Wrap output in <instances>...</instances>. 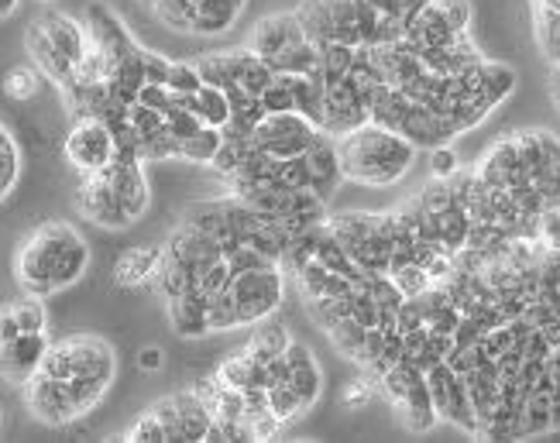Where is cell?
I'll use <instances>...</instances> for the list:
<instances>
[{"instance_id": "6da1fadb", "label": "cell", "mask_w": 560, "mask_h": 443, "mask_svg": "<svg viewBox=\"0 0 560 443\" xmlns=\"http://www.w3.org/2000/svg\"><path fill=\"white\" fill-rule=\"evenodd\" d=\"M90 268V244L86 237L66 224V220H48L35 228L18 244L14 255V279L28 295H56L77 285Z\"/></svg>"}, {"instance_id": "7a4b0ae2", "label": "cell", "mask_w": 560, "mask_h": 443, "mask_svg": "<svg viewBox=\"0 0 560 443\" xmlns=\"http://www.w3.org/2000/svg\"><path fill=\"white\" fill-rule=\"evenodd\" d=\"M337 152H340V168H345L348 183L396 186L402 176H409L420 148L406 135L369 120V125H361L358 131L337 138Z\"/></svg>"}, {"instance_id": "3957f363", "label": "cell", "mask_w": 560, "mask_h": 443, "mask_svg": "<svg viewBox=\"0 0 560 443\" xmlns=\"http://www.w3.org/2000/svg\"><path fill=\"white\" fill-rule=\"evenodd\" d=\"M24 388V406L45 427H69L101 406L110 382L104 378H48L32 375Z\"/></svg>"}, {"instance_id": "277c9868", "label": "cell", "mask_w": 560, "mask_h": 443, "mask_svg": "<svg viewBox=\"0 0 560 443\" xmlns=\"http://www.w3.org/2000/svg\"><path fill=\"white\" fill-rule=\"evenodd\" d=\"M38 372L48 378H104L114 385L117 354L110 348V340L96 334H77L52 343Z\"/></svg>"}, {"instance_id": "5b68a950", "label": "cell", "mask_w": 560, "mask_h": 443, "mask_svg": "<svg viewBox=\"0 0 560 443\" xmlns=\"http://www.w3.org/2000/svg\"><path fill=\"white\" fill-rule=\"evenodd\" d=\"M231 300L237 306V319L241 327H258L261 319H269L282 295H285V268L269 261L261 268H252V272H237L228 285Z\"/></svg>"}, {"instance_id": "8992f818", "label": "cell", "mask_w": 560, "mask_h": 443, "mask_svg": "<svg viewBox=\"0 0 560 443\" xmlns=\"http://www.w3.org/2000/svg\"><path fill=\"white\" fill-rule=\"evenodd\" d=\"M62 152H66V162L77 168L80 176H93V172H101L114 162L117 141L104 117H77L66 135Z\"/></svg>"}, {"instance_id": "52a82bcc", "label": "cell", "mask_w": 560, "mask_h": 443, "mask_svg": "<svg viewBox=\"0 0 560 443\" xmlns=\"http://www.w3.org/2000/svg\"><path fill=\"white\" fill-rule=\"evenodd\" d=\"M320 138V128L306 120L300 110H282V114H265L258 128L252 131V141L269 152L272 159H296L306 155L310 144Z\"/></svg>"}, {"instance_id": "ba28073f", "label": "cell", "mask_w": 560, "mask_h": 443, "mask_svg": "<svg viewBox=\"0 0 560 443\" xmlns=\"http://www.w3.org/2000/svg\"><path fill=\"white\" fill-rule=\"evenodd\" d=\"M77 210L90 220L96 228H107V231H120V228H131V220L120 207L114 186L107 183L104 172H93V176H83V183L77 186Z\"/></svg>"}, {"instance_id": "9c48e42d", "label": "cell", "mask_w": 560, "mask_h": 443, "mask_svg": "<svg viewBox=\"0 0 560 443\" xmlns=\"http://www.w3.org/2000/svg\"><path fill=\"white\" fill-rule=\"evenodd\" d=\"M107 183L114 186L120 207H125L128 220L131 224H138V220L149 213L152 207V189H149V176H144V162L141 159H120L114 155V162L107 168H101Z\"/></svg>"}, {"instance_id": "30bf717a", "label": "cell", "mask_w": 560, "mask_h": 443, "mask_svg": "<svg viewBox=\"0 0 560 443\" xmlns=\"http://www.w3.org/2000/svg\"><path fill=\"white\" fill-rule=\"evenodd\" d=\"M52 348L48 340V330L38 334H18L14 340L0 343V378L11 385H24L32 375H38V368Z\"/></svg>"}, {"instance_id": "8fae6325", "label": "cell", "mask_w": 560, "mask_h": 443, "mask_svg": "<svg viewBox=\"0 0 560 443\" xmlns=\"http://www.w3.org/2000/svg\"><path fill=\"white\" fill-rule=\"evenodd\" d=\"M303 38H310V35H306V28H303L300 14L292 11V14L261 18V21L255 24V32H252V38H248V45L255 48V53H258L261 59H276V56L285 53L289 45H296V42H303Z\"/></svg>"}, {"instance_id": "7c38bea8", "label": "cell", "mask_w": 560, "mask_h": 443, "mask_svg": "<svg viewBox=\"0 0 560 443\" xmlns=\"http://www.w3.org/2000/svg\"><path fill=\"white\" fill-rule=\"evenodd\" d=\"M285 361H289V385H292V392H296L300 406L310 412L316 403H320V396H324V372H320V364H316L313 351L306 348V343H300V340H292L289 348H285Z\"/></svg>"}, {"instance_id": "4fadbf2b", "label": "cell", "mask_w": 560, "mask_h": 443, "mask_svg": "<svg viewBox=\"0 0 560 443\" xmlns=\"http://www.w3.org/2000/svg\"><path fill=\"white\" fill-rule=\"evenodd\" d=\"M24 45H28V56H32V62L42 69V77H45L48 83H56L59 93L72 86V80H77V66H72V62L59 53V48L52 45V38H48V35L42 32V24H38V21L28 24V35H24Z\"/></svg>"}, {"instance_id": "5bb4252c", "label": "cell", "mask_w": 560, "mask_h": 443, "mask_svg": "<svg viewBox=\"0 0 560 443\" xmlns=\"http://www.w3.org/2000/svg\"><path fill=\"white\" fill-rule=\"evenodd\" d=\"M165 310H168V324L173 330L186 340H197V337H207L213 334L210 327V295L192 289V292H183L176 300H165Z\"/></svg>"}, {"instance_id": "9a60e30c", "label": "cell", "mask_w": 560, "mask_h": 443, "mask_svg": "<svg viewBox=\"0 0 560 443\" xmlns=\"http://www.w3.org/2000/svg\"><path fill=\"white\" fill-rule=\"evenodd\" d=\"M306 162H310V176H313V186L324 196V200H330V196L337 193V186L345 183V168H340V152H337V138L324 135L316 138L310 144V152H306Z\"/></svg>"}, {"instance_id": "2e32d148", "label": "cell", "mask_w": 560, "mask_h": 443, "mask_svg": "<svg viewBox=\"0 0 560 443\" xmlns=\"http://www.w3.org/2000/svg\"><path fill=\"white\" fill-rule=\"evenodd\" d=\"M162 258H165V244H162V248H152V244H138V248H128L125 255L117 258V265H114V282L120 289L149 285L159 276Z\"/></svg>"}, {"instance_id": "e0dca14e", "label": "cell", "mask_w": 560, "mask_h": 443, "mask_svg": "<svg viewBox=\"0 0 560 443\" xmlns=\"http://www.w3.org/2000/svg\"><path fill=\"white\" fill-rule=\"evenodd\" d=\"M42 24V32L52 38V45L59 48V53L77 66L83 56H86V48H90V28H86V21L80 18H72V14H45L38 18Z\"/></svg>"}, {"instance_id": "ac0fdd59", "label": "cell", "mask_w": 560, "mask_h": 443, "mask_svg": "<svg viewBox=\"0 0 560 443\" xmlns=\"http://www.w3.org/2000/svg\"><path fill=\"white\" fill-rule=\"evenodd\" d=\"M231 69H234V83L245 86L252 96H261V90L276 80V69L269 66V59H261L252 45L231 48Z\"/></svg>"}, {"instance_id": "d6986e66", "label": "cell", "mask_w": 560, "mask_h": 443, "mask_svg": "<svg viewBox=\"0 0 560 443\" xmlns=\"http://www.w3.org/2000/svg\"><path fill=\"white\" fill-rule=\"evenodd\" d=\"M176 409H179V436L186 443H203L213 423V412L207 409V403L192 388H186L176 392Z\"/></svg>"}, {"instance_id": "ffe728a7", "label": "cell", "mask_w": 560, "mask_h": 443, "mask_svg": "<svg viewBox=\"0 0 560 443\" xmlns=\"http://www.w3.org/2000/svg\"><path fill=\"white\" fill-rule=\"evenodd\" d=\"M276 72H303V77H320V45L313 38H303L296 45H289L282 56L269 59Z\"/></svg>"}, {"instance_id": "44dd1931", "label": "cell", "mask_w": 560, "mask_h": 443, "mask_svg": "<svg viewBox=\"0 0 560 443\" xmlns=\"http://www.w3.org/2000/svg\"><path fill=\"white\" fill-rule=\"evenodd\" d=\"M217 378L234 385V388H241V392L258 385V358L248 351V343L241 351H234L231 358L221 361V368H217Z\"/></svg>"}, {"instance_id": "7402d4cb", "label": "cell", "mask_w": 560, "mask_h": 443, "mask_svg": "<svg viewBox=\"0 0 560 443\" xmlns=\"http://www.w3.org/2000/svg\"><path fill=\"white\" fill-rule=\"evenodd\" d=\"M221 144H224V131L203 125L200 131H192V135L183 141L179 159H183V162H192V165H210L213 155L221 152Z\"/></svg>"}, {"instance_id": "603a6c76", "label": "cell", "mask_w": 560, "mask_h": 443, "mask_svg": "<svg viewBox=\"0 0 560 443\" xmlns=\"http://www.w3.org/2000/svg\"><path fill=\"white\" fill-rule=\"evenodd\" d=\"M21 176V152H18V141L11 138V131L0 125V203L8 200L11 189L18 186Z\"/></svg>"}, {"instance_id": "cb8c5ba5", "label": "cell", "mask_w": 560, "mask_h": 443, "mask_svg": "<svg viewBox=\"0 0 560 443\" xmlns=\"http://www.w3.org/2000/svg\"><path fill=\"white\" fill-rule=\"evenodd\" d=\"M388 279H393L399 285V292L406 295V300H417V295H423L433 279H430V268H423L420 261H402V265H393L388 268Z\"/></svg>"}, {"instance_id": "d4e9b609", "label": "cell", "mask_w": 560, "mask_h": 443, "mask_svg": "<svg viewBox=\"0 0 560 443\" xmlns=\"http://www.w3.org/2000/svg\"><path fill=\"white\" fill-rule=\"evenodd\" d=\"M354 48L358 45H348V42H324L320 45V77L324 80L348 77L354 66Z\"/></svg>"}, {"instance_id": "484cf974", "label": "cell", "mask_w": 560, "mask_h": 443, "mask_svg": "<svg viewBox=\"0 0 560 443\" xmlns=\"http://www.w3.org/2000/svg\"><path fill=\"white\" fill-rule=\"evenodd\" d=\"M42 90V69L35 66H14L4 72V93L11 96V101H32V96H38Z\"/></svg>"}, {"instance_id": "4316f807", "label": "cell", "mask_w": 560, "mask_h": 443, "mask_svg": "<svg viewBox=\"0 0 560 443\" xmlns=\"http://www.w3.org/2000/svg\"><path fill=\"white\" fill-rule=\"evenodd\" d=\"M364 330H369V327H361L354 316H345L340 324H334V327L327 330V337H330V343L337 348V354H345V358L358 361L361 343H364Z\"/></svg>"}, {"instance_id": "83f0119b", "label": "cell", "mask_w": 560, "mask_h": 443, "mask_svg": "<svg viewBox=\"0 0 560 443\" xmlns=\"http://www.w3.org/2000/svg\"><path fill=\"white\" fill-rule=\"evenodd\" d=\"M155 18L176 32H189L192 14H197V0H155L152 4Z\"/></svg>"}, {"instance_id": "f1b7e54d", "label": "cell", "mask_w": 560, "mask_h": 443, "mask_svg": "<svg viewBox=\"0 0 560 443\" xmlns=\"http://www.w3.org/2000/svg\"><path fill=\"white\" fill-rule=\"evenodd\" d=\"M289 343H292V337H289V330L282 324H265V319H261L258 330L248 340V348L258 351V354H285Z\"/></svg>"}, {"instance_id": "f546056e", "label": "cell", "mask_w": 560, "mask_h": 443, "mask_svg": "<svg viewBox=\"0 0 560 443\" xmlns=\"http://www.w3.org/2000/svg\"><path fill=\"white\" fill-rule=\"evenodd\" d=\"M197 69H200L203 83H210V86L228 90V86L234 83L231 53H207V56H200V59H197Z\"/></svg>"}, {"instance_id": "4dcf8cb0", "label": "cell", "mask_w": 560, "mask_h": 443, "mask_svg": "<svg viewBox=\"0 0 560 443\" xmlns=\"http://www.w3.org/2000/svg\"><path fill=\"white\" fill-rule=\"evenodd\" d=\"M14 306V316L24 334H38V330H48V313H45V303L42 295H28L24 292V300L11 303Z\"/></svg>"}, {"instance_id": "1f68e13d", "label": "cell", "mask_w": 560, "mask_h": 443, "mask_svg": "<svg viewBox=\"0 0 560 443\" xmlns=\"http://www.w3.org/2000/svg\"><path fill=\"white\" fill-rule=\"evenodd\" d=\"M276 183H279L282 189H310V186H313V176H310V162H306V155L279 159Z\"/></svg>"}, {"instance_id": "d6a6232c", "label": "cell", "mask_w": 560, "mask_h": 443, "mask_svg": "<svg viewBox=\"0 0 560 443\" xmlns=\"http://www.w3.org/2000/svg\"><path fill=\"white\" fill-rule=\"evenodd\" d=\"M269 409L279 416L282 423H292L296 416H303L306 409L300 406V399H296V392H292V385L289 382H279V385H272L269 388Z\"/></svg>"}, {"instance_id": "836d02e7", "label": "cell", "mask_w": 560, "mask_h": 443, "mask_svg": "<svg viewBox=\"0 0 560 443\" xmlns=\"http://www.w3.org/2000/svg\"><path fill=\"white\" fill-rule=\"evenodd\" d=\"M165 86L173 90V93H179V96H186V93H200L203 77H200L197 62H173V66H168V80H165Z\"/></svg>"}, {"instance_id": "e575fe53", "label": "cell", "mask_w": 560, "mask_h": 443, "mask_svg": "<svg viewBox=\"0 0 560 443\" xmlns=\"http://www.w3.org/2000/svg\"><path fill=\"white\" fill-rule=\"evenodd\" d=\"M261 107H265V114H282V110H296V104H292V86H289V80L282 77V72H276V80L261 90Z\"/></svg>"}, {"instance_id": "d590c367", "label": "cell", "mask_w": 560, "mask_h": 443, "mask_svg": "<svg viewBox=\"0 0 560 443\" xmlns=\"http://www.w3.org/2000/svg\"><path fill=\"white\" fill-rule=\"evenodd\" d=\"M125 440H131V443H144V440H152V443H165V440H168V433H165V427H162L159 416L149 409V412H141V416H138L135 427L125 433Z\"/></svg>"}, {"instance_id": "8d00e7d4", "label": "cell", "mask_w": 560, "mask_h": 443, "mask_svg": "<svg viewBox=\"0 0 560 443\" xmlns=\"http://www.w3.org/2000/svg\"><path fill=\"white\" fill-rule=\"evenodd\" d=\"M460 172V159L454 152V144H436L430 148V176L433 179H454Z\"/></svg>"}, {"instance_id": "74e56055", "label": "cell", "mask_w": 560, "mask_h": 443, "mask_svg": "<svg viewBox=\"0 0 560 443\" xmlns=\"http://www.w3.org/2000/svg\"><path fill=\"white\" fill-rule=\"evenodd\" d=\"M228 268L237 276V272H252V268H261V265H269V258H265L258 248H252V244H237V248H231L228 255ZM279 265V261H276Z\"/></svg>"}, {"instance_id": "f35d334b", "label": "cell", "mask_w": 560, "mask_h": 443, "mask_svg": "<svg viewBox=\"0 0 560 443\" xmlns=\"http://www.w3.org/2000/svg\"><path fill=\"white\" fill-rule=\"evenodd\" d=\"M135 104H144V107H152V110H162L165 114V107L173 104V90H168L165 83H144L141 90H138V101Z\"/></svg>"}, {"instance_id": "ab89813d", "label": "cell", "mask_w": 560, "mask_h": 443, "mask_svg": "<svg viewBox=\"0 0 560 443\" xmlns=\"http://www.w3.org/2000/svg\"><path fill=\"white\" fill-rule=\"evenodd\" d=\"M152 412L162 420V427H165L168 440H183V436H179V409H176V396L159 399V403L152 406Z\"/></svg>"}, {"instance_id": "60d3db41", "label": "cell", "mask_w": 560, "mask_h": 443, "mask_svg": "<svg viewBox=\"0 0 560 443\" xmlns=\"http://www.w3.org/2000/svg\"><path fill=\"white\" fill-rule=\"evenodd\" d=\"M375 378L369 375V372H364L358 382H351L348 388H345V403H348V409H361L364 403H369L372 396H375Z\"/></svg>"}, {"instance_id": "b9f144b4", "label": "cell", "mask_w": 560, "mask_h": 443, "mask_svg": "<svg viewBox=\"0 0 560 443\" xmlns=\"http://www.w3.org/2000/svg\"><path fill=\"white\" fill-rule=\"evenodd\" d=\"M144 83H165L168 80V66L173 59H165L162 53H152V48H144Z\"/></svg>"}, {"instance_id": "7bdbcfd3", "label": "cell", "mask_w": 560, "mask_h": 443, "mask_svg": "<svg viewBox=\"0 0 560 443\" xmlns=\"http://www.w3.org/2000/svg\"><path fill=\"white\" fill-rule=\"evenodd\" d=\"M18 334H24V330H21V324H18V316H14V306H11V303H8V306H0V343L14 340Z\"/></svg>"}, {"instance_id": "ee69618b", "label": "cell", "mask_w": 560, "mask_h": 443, "mask_svg": "<svg viewBox=\"0 0 560 443\" xmlns=\"http://www.w3.org/2000/svg\"><path fill=\"white\" fill-rule=\"evenodd\" d=\"M162 361H165L162 348H141V354H138V368H141V372H159Z\"/></svg>"}, {"instance_id": "f6af8a7d", "label": "cell", "mask_w": 560, "mask_h": 443, "mask_svg": "<svg viewBox=\"0 0 560 443\" xmlns=\"http://www.w3.org/2000/svg\"><path fill=\"white\" fill-rule=\"evenodd\" d=\"M14 11H18V0H0V21L11 18Z\"/></svg>"}, {"instance_id": "bcb514c9", "label": "cell", "mask_w": 560, "mask_h": 443, "mask_svg": "<svg viewBox=\"0 0 560 443\" xmlns=\"http://www.w3.org/2000/svg\"><path fill=\"white\" fill-rule=\"evenodd\" d=\"M38 4H52V0H38Z\"/></svg>"}]
</instances>
